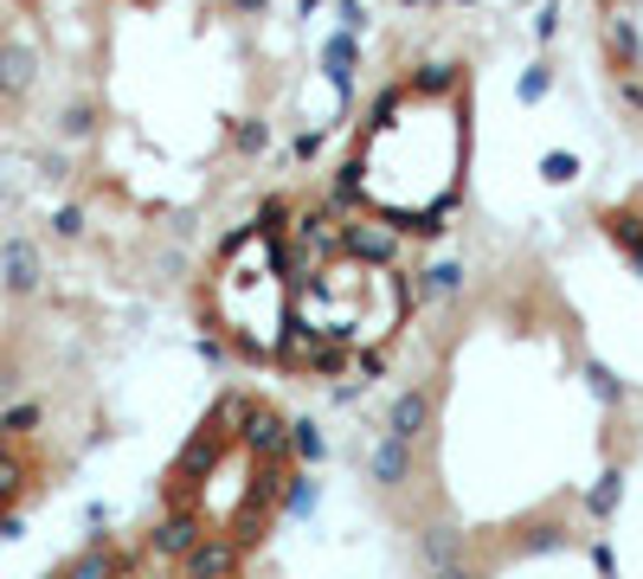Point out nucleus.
<instances>
[{"instance_id":"nucleus-1","label":"nucleus","mask_w":643,"mask_h":579,"mask_svg":"<svg viewBox=\"0 0 643 579\" xmlns=\"http://www.w3.org/2000/svg\"><path fill=\"white\" fill-rule=\"evenodd\" d=\"M238 567H245V547L232 535H200L193 554L174 560V579H238Z\"/></svg>"},{"instance_id":"nucleus-2","label":"nucleus","mask_w":643,"mask_h":579,"mask_svg":"<svg viewBox=\"0 0 643 579\" xmlns=\"http://www.w3.org/2000/svg\"><path fill=\"white\" fill-rule=\"evenodd\" d=\"M200 535H206V515H200V508H168V515L154 522V535H149V554L174 567L181 554H193V540Z\"/></svg>"},{"instance_id":"nucleus-3","label":"nucleus","mask_w":643,"mask_h":579,"mask_svg":"<svg viewBox=\"0 0 643 579\" xmlns=\"http://www.w3.org/2000/svg\"><path fill=\"white\" fill-rule=\"evenodd\" d=\"M39 84V52L20 39H0V97H26Z\"/></svg>"},{"instance_id":"nucleus-4","label":"nucleus","mask_w":643,"mask_h":579,"mask_svg":"<svg viewBox=\"0 0 643 579\" xmlns=\"http://www.w3.org/2000/svg\"><path fill=\"white\" fill-rule=\"evenodd\" d=\"M122 573H129V554H116L110 540H90V547H84L77 560H65L52 579H122Z\"/></svg>"},{"instance_id":"nucleus-5","label":"nucleus","mask_w":643,"mask_h":579,"mask_svg":"<svg viewBox=\"0 0 643 579\" xmlns=\"http://www.w3.org/2000/svg\"><path fill=\"white\" fill-rule=\"evenodd\" d=\"M425 425H431V399H425L418 386H406V393L386 406V431H393V438H406V444H418V438H425Z\"/></svg>"},{"instance_id":"nucleus-6","label":"nucleus","mask_w":643,"mask_h":579,"mask_svg":"<svg viewBox=\"0 0 643 579\" xmlns=\"http://www.w3.org/2000/svg\"><path fill=\"white\" fill-rule=\"evenodd\" d=\"M0 270H7V290H13V297L39 290V251H33V238H7V251H0Z\"/></svg>"},{"instance_id":"nucleus-7","label":"nucleus","mask_w":643,"mask_h":579,"mask_svg":"<svg viewBox=\"0 0 643 579\" xmlns=\"http://www.w3.org/2000/svg\"><path fill=\"white\" fill-rule=\"evenodd\" d=\"M406 476H412V444L386 431V438L374 444V483H379V490H399Z\"/></svg>"},{"instance_id":"nucleus-8","label":"nucleus","mask_w":643,"mask_h":579,"mask_svg":"<svg viewBox=\"0 0 643 579\" xmlns=\"http://www.w3.org/2000/svg\"><path fill=\"white\" fill-rule=\"evenodd\" d=\"M26 490H33V458L13 451V444H0V502H20Z\"/></svg>"},{"instance_id":"nucleus-9","label":"nucleus","mask_w":643,"mask_h":579,"mask_svg":"<svg viewBox=\"0 0 643 579\" xmlns=\"http://www.w3.org/2000/svg\"><path fill=\"white\" fill-rule=\"evenodd\" d=\"M39 419H45V412H39L33 399H20V406L7 399V412H0V444H20V438H33Z\"/></svg>"},{"instance_id":"nucleus-10","label":"nucleus","mask_w":643,"mask_h":579,"mask_svg":"<svg viewBox=\"0 0 643 579\" xmlns=\"http://www.w3.org/2000/svg\"><path fill=\"white\" fill-rule=\"evenodd\" d=\"M418 554H425V567H444V560H457L463 547H457V535H444V528H431V535H425V547H418Z\"/></svg>"},{"instance_id":"nucleus-11","label":"nucleus","mask_w":643,"mask_h":579,"mask_svg":"<svg viewBox=\"0 0 643 579\" xmlns=\"http://www.w3.org/2000/svg\"><path fill=\"white\" fill-rule=\"evenodd\" d=\"M586 508H592V515H611V508H618V470H606V476L586 490Z\"/></svg>"},{"instance_id":"nucleus-12","label":"nucleus","mask_w":643,"mask_h":579,"mask_svg":"<svg viewBox=\"0 0 643 579\" xmlns=\"http://www.w3.org/2000/svg\"><path fill=\"white\" fill-rule=\"evenodd\" d=\"M58 129H65V136H90V104H72V110H58Z\"/></svg>"},{"instance_id":"nucleus-13","label":"nucleus","mask_w":643,"mask_h":579,"mask_svg":"<svg viewBox=\"0 0 643 579\" xmlns=\"http://www.w3.org/2000/svg\"><path fill=\"white\" fill-rule=\"evenodd\" d=\"M52 232H58V238H77V232H84V213H77V206H58Z\"/></svg>"},{"instance_id":"nucleus-14","label":"nucleus","mask_w":643,"mask_h":579,"mask_svg":"<svg viewBox=\"0 0 643 579\" xmlns=\"http://www.w3.org/2000/svg\"><path fill=\"white\" fill-rule=\"evenodd\" d=\"M13 393H20V367H7V361H0V406H7Z\"/></svg>"},{"instance_id":"nucleus-15","label":"nucleus","mask_w":643,"mask_h":579,"mask_svg":"<svg viewBox=\"0 0 643 579\" xmlns=\"http://www.w3.org/2000/svg\"><path fill=\"white\" fill-rule=\"evenodd\" d=\"M431 579H476L463 560H444V567H431Z\"/></svg>"},{"instance_id":"nucleus-16","label":"nucleus","mask_w":643,"mask_h":579,"mask_svg":"<svg viewBox=\"0 0 643 579\" xmlns=\"http://www.w3.org/2000/svg\"><path fill=\"white\" fill-rule=\"evenodd\" d=\"M232 7H245V13H258V7H265V0H232Z\"/></svg>"}]
</instances>
